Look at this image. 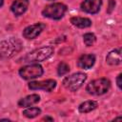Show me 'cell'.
<instances>
[{
    "mask_svg": "<svg viewBox=\"0 0 122 122\" xmlns=\"http://www.w3.org/2000/svg\"><path fill=\"white\" fill-rule=\"evenodd\" d=\"M28 6H29V0H15L11 5L10 10L16 16H19L22 15L27 10Z\"/></svg>",
    "mask_w": 122,
    "mask_h": 122,
    "instance_id": "cell-11",
    "label": "cell"
},
{
    "mask_svg": "<svg viewBox=\"0 0 122 122\" xmlns=\"http://www.w3.org/2000/svg\"><path fill=\"white\" fill-rule=\"evenodd\" d=\"M97 102L96 101H93V100H88V101H85L83 103H81L78 107V111L79 112L81 113H87V112H90L92 111H93L94 109L97 108Z\"/></svg>",
    "mask_w": 122,
    "mask_h": 122,
    "instance_id": "cell-15",
    "label": "cell"
},
{
    "mask_svg": "<svg viewBox=\"0 0 122 122\" xmlns=\"http://www.w3.org/2000/svg\"><path fill=\"white\" fill-rule=\"evenodd\" d=\"M94 62H95V56L93 54H83L79 57L77 61V65L81 69L89 70L94 65Z\"/></svg>",
    "mask_w": 122,
    "mask_h": 122,
    "instance_id": "cell-10",
    "label": "cell"
},
{
    "mask_svg": "<svg viewBox=\"0 0 122 122\" xmlns=\"http://www.w3.org/2000/svg\"><path fill=\"white\" fill-rule=\"evenodd\" d=\"M121 119H122L121 117H117V118H114V121H115V120H121Z\"/></svg>",
    "mask_w": 122,
    "mask_h": 122,
    "instance_id": "cell-23",
    "label": "cell"
},
{
    "mask_svg": "<svg viewBox=\"0 0 122 122\" xmlns=\"http://www.w3.org/2000/svg\"><path fill=\"white\" fill-rule=\"evenodd\" d=\"M66 10H67V6L66 5H64L62 3H54V4L47 6L42 10V14L45 17L54 19V20H58V19L62 18L64 16Z\"/></svg>",
    "mask_w": 122,
    "mask_h": 122,
    "instance_id": "cell-5",
    "label": "cell"
},
{
    "mask_svg": "<svg viewBox=\"0 0 122 122\" xmlns=\"http://www.w3.org/2000/svg\"><path fill=\"white\" fill-rule=\"evenodd\" d=\"M71 23L73 26H75L77 28H81V29L89 28V27L92 26V21L89 18H86V17H78V16L71 17Z\"/></svg>",
    "mask_w": 122,
    "mask_h": 122,
    "instance_id": "cell-14",
    "label": "cell"
},
{
    "mask_svg": "<svg viewBox=\"0 0 122 122\" xmlns=\"http://www.w3.org/2000/svg\"><path fill=\"white\" fill-rule=\"evenodd\" d=\"M110 87L111 82L109 79L99 78L90 82L86 87V91L92 95H102L109 91Z\"/></svg>",
    "mask_w": 122,
    "mask_h": 122,
    "instance_id": "cell-2",
    "label": "cell"
},
{
    "mask_svg": "<svg viewBox=\"0 0 122 122\" xmlns=\"http://www.w3.org/2000/svg\"><path fill=\"white\" fill-rule=\"evenodd\" d=\"M70 71V67L68 64H66L65 62H61L58 67H57V73L59 75H64L66 73H68Z\"/></svg>",
    "mask_w": 122,
    "mask_h": 122,
    "instance_id": "cell-18",
    "label": "cell"
},
{
    "mask_svg": "<svg viewBox=\"0 0 122 122\" xmlns=\"http://www.w3.org/2000/svg\"><path fill=\"white\" fill-rule=\"evenodd\" d=\"M39 101H40V96L38 94H30L25 98L20 99L18 102V106L19 107H30V106H32L38 103Z\"/></svg>",
    "mask_w": 122,
    "mask_h": 122,
    "instance_id": "cell-13",
    "label": "cell"
},
{
    "mask_svg": "<svg viewBox=\"0 0 122 122\" xmlns=\"http://www.w3.org/2000/svg\"><path fill=\"white\" fill-rule=\"evenodd\" d=\"M121 77H122V74H121V73H119V74H118V76H117V78H116L117 87H118L119 89H121Z\"/></svg>",
    "mask_w": 122,
    "mask_h": 122,
    "instance_id": "cell-20",
    "label": "cell"
},
{
    "mask_svg": "<svg viewBox=\"0 0 122 122\" xmlns=\"http://www.w3.org/2000/svg\"><path fill=\"white\" fill-rule=\"evenodd\" d=\"M106 61L109 65L112 66H116L121 63V51L120 49L113 50L110 51L106 57Z\"/></svg>",
    "mask_w": 122,
    "mask_h": 122,
    "instance_id": "cell-12",
    "label": "cell"
},
{
    "mask_svg": "<svg viewBox=\"0 0 122 122\" xmlns=\"http://www.w3.org/2000/svg\"><path fill=\"white\" fill-rule=\"evenodd\" d=\"M4 4V0H0V7H2Z\"/></svg>",
    "mask_w": 122,
    "mask_h": 122,
    "instance_id": "cell-22",
    "label": "cell"
},
{
    "mask_svg": "<svg viewBox=\"0 0 122 122\" xmlns=\"http://www.w3.org/2000/svg\"><path fill=\"white\" fill-rule=\"evenodd\" d=\"M53 53V48L43 47L28 53L24 58V62H41L51 56Z\"/></svg>",
    "mask_w": 122,
    "mask_h": 122,
    "instance_id": "cell-3",
    "label": "cell"
},
{
    "mask_svg": "<svg viewBox=\"0 0 122 122\" xmlns=\"http://www.w3.org/2000/svg\"><path fill=\"white\" fill-rule=\"evenodd\" d=\"M56 86V81L53 79H48L44 81H33L29 83L30 90H43L46 92H51Z\"/></svg>",
    "mask_w": 122,
    "mask_h": 122,
    "instance_id": "cell-7",
    "label": "cell"
},
{
    "mask_svg": "<svg viewBox=\"0 0 122 122\" xmlns=\"http://www.w3.org/2000/svg\"><path fill=\"white\" fill-rule=\"evenodd\" d=\"M102 0H84L81 4V10L88 13H97L101 8Z\"/></svg>",
    "mask_w": 122,
    "mask_h": 122,
    "instance_id": "cell-9",
    "label": "cell"
},
{
    "mask_svg": "<svg viewBox=\"0 0 122 122\" xmlns=\"http://www.w3.org/2000/svg\"><path fill=\"white\" fill-rule=\"evenodd\" d=\"M44 71L42 66L39 64H31L28 65L25 67H22L19 70V74L23 79L30 80V79H34L37 77H40L43 74Z\"/></svg>",
    "mask_w": 122,
    "mask_h": 122,
    "instance_id": "cell-6",
    "label": "cell"
},
{
    "mask_svg": "<svg viewBox=\"0 0 122 122\" xmlns=\"http://www.w3.org/2000/svg\"><path fill=\"white\" fill-rule=\"evenodd\" d=\"M114 7H115V0H109V7L107 10V12L112 13V11L114 10Z\"/></svg>",
    "mask_w": 122,
    "mask_h": 122,
    "instance_id": "cell-19",
    "label": "cell"
},
{
    "mask_svg": "<svg viewBox=\"0 0 122 122\" xmlns=\"http://www.w3.org/2000/svg\"><path fill=\"white\" fill-rule=\"evenodd\" d=\"M83 40H84V43H85V45L87 47H91L95 43L96 37H95V35L93 33L88 32V33H85L83 35Z\"/></svg>",
    "mask_w": 122,
    "mask_h": 122,
    "instance_id": "cell-17",
    "label": "cell"
},
{
    "mask_svg": "<svg viewBox=\"0 0 122 122\" xmlns=\"http://www.w3.org/2000/svg\"><path fill=\"white\" fill-rule=\"evenodd\" d=\"M22 42L14 37L0 42V59L6 60L11 58L22 50Z\"/></svg>",
    "mask_w": 122,
    "mask_h": 122,
    "instance_id": "cell-1",
    "label": "cell"
},
{
    "mask_svg": "<svg viewBox=\"0 0 122 122\" xmlns=\"http://www.w3.org/2000/svg\"><path fill=\"white\" fill-rule=\"evenodd\" d=\"M22 113H23L24 116H26L28 118H34V117H36L37 115H39L41 113V110L39 108H35V107L28 108V109L24 110Z\"/></svg>",
    "mask_w": 122,
    "mask_h": 122,
    "instance_id": "cell-16",
    "label": "cell"
},
{
    "mask_svg": "<svg viewBox=\"0 0 122 122\" xmlns=\"http://www.w3.org/2000/svg\"><path fill=\"white\" fill-rule=\"evenodd\" d=\"M45 27L46 26L42 23H37V24H34V25H30L23 30V36L27 39L36 38L42 32V30L45 29Z\"/></svg>",
    "mask_w": 122,
    "mask_h": 122,
    "instance_id": "cell-8",
    "label": "cell"
},
{
    "mask_svg": "<svg viewBox=\"0 0 122 122\" xmlns=\"http://www.w3.org/2000/svg\"><path fill=\"white\" fill-rule=\"evenodd\" d=\"M86 79H87V75L85 73L76 72L70 76H67L63 80L62 84L67 90H69L71 92H75L84 84Z\"/></svg>",
    "mask_w": 122,
    "mask_h": 122,
    "instance_id": "cell-4",
    "label": "cell"
},
{
    "mask_svg": "<svg viewBox=\"0 0 122 122\" xmlns=\"http://www.w3.org/2000/svg\"><path fill=\"white\" fill-rule=\"evenodd\" d=\"M43 120H50V121H52L53 119H52V118H51V117H44V118H43Z\"/></svg>",
    "mask_w": 122,
    "mask_h": 122,
    "instance_id": "cell-21",
    "label": "cell"
}]
</instances>
